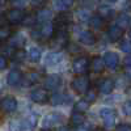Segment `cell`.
<instances>
[{
    "instance_id": "obj_3",
    "label": "cell",
    "mask_w": 131,
    "mask_h": 131,
    "mask_svg": "<svg viewBox=\"0 0 131 131\" xmlns=\"http://www.w3.org/2000/svg\"><path fill=\"white\" fill-rule=\"evenodd\" d=\"M72 89L76 93H85L89 89V78L86 75H78L71 83Z\"/></svg>"
},
{
    "instance_id": "obj_18",
    "label": "cell",
    "mask_w": 131,
    "mask_h": 131,
    "mask_svg": "<svg viewBox=\"0 0 131 131\" xmlns=\"http://www.w3.org/2000/svg\"><path fill=\"white\" fill-rule=\"evenodd\" d=\"M89 70L94 73H101L105 70V64L101 57H94L92 60H89Z\"/></svg>"
},
{
    "instance_id": "obj_9",
    "label": "cell",
    "mask_w": 131,
    "mask_h": 131,
    "mask_svg": "<svg viewBox=\"0 0 131 131\" xmlns=\"http://www.w3.org/2000/svg\"><path fill=\"white\" fill-rule=\"evenodd\" d=\"M102 60H104V64L109 70H115L118 67V64H119V57L114 51L105 52V55L102 57Z\"/></svg>"
},
{
    "instance_id": "obj_36",
    "label": "cell",
    "mask_w": 131,
    "mask_h": 131,
    "mask_svg": "<svg viewBox=\"0 0 131 131\" xmlns=\"http://www.w3.org/2000/svg\"><path fill=\"white\" fill-rule=\"evenodd\" d=\"M121 50L123 52H126V54H130V51H131V42H130V39H123V42L121 43Z\"/></svg>"
},
{
    "instance_id": "obj_22",
    "label": "cell",
    "mask_w": 131,
    "mask_h": 131,
    "mask_svg": "<svg viewBox=\"0 0 131 131\" xmlns=\"http://www.w3.org/2000/svg\"><path fill=\"white\" fill-rule=\"evenodd\" d=\"M75 3V0H54V8L59 12H66V10H70V8H72Z\"/></svg>"
},
{
    "instance_id": "obj_50",
    "label": "cell",
    "mask_w": 131,
    "mask_h": 131,
    "mask_svg": "<svg viewBox=\"0 0 131 131\" xmlns=\"http://www.w3.org/2000/svg\"><path fill=\"white\" fill-rule=\"evenodd\" d=\"M0 49H2V46H0Z\"/></svg>"
},
{
    "instance_id": "obj_19",
    "label": "cell",
    "mask_w": 131,
    "mask_h": 131,
    "mask_svg": "<svg viewBox=\"0 0 131 131\" xmlns=\"http://www.w3.org/2000/svg\"><path fill=\"white\" fill-rule=\"evenodd\" d=\"M36 18H37V24L38 23H41V24L47 23V21H50L52 18V10L49 8H41L36 13Z\"/></svg>"
},
{
    "instance_id": "obj_7",
    "label": "cell",
    "mask_w": 131,
    "mask_h": 131,
    "mask_svg": "<svg viewBox=\"0 0 131 131\" xmlns=\"http://www.w3.org/2000/svg\"><path fill=\"white\" fill-rule=\"evenodd\" d=\"M72 21V13L70 10H66V12H60L58 15V17L54 21V28L55 29H66Z\"/></svg>"
},
{
    "instance_id": "obj_29",
    "label": "cell",
    "mask_w": 131,
    "mask_h": 131,
    "mask_svg": "<svg viewBox=\"0 0 131 131\" xmlns=\"http://www.w3.org/2000/svg\"><path fill=\"white\" fill-rule=\"evenodd\" d=\"M85 121V117H84V113H78V112H73L72 115H71V125L72 126H81Z\"/></svg>"
},
{
    "instance_id": "obj_47",
    "label": "cell",
    "mask_w": 131,
    "mask_h": 131,
    "mask_svg": "<svg viewBox=\"0 0 131 131\" xmlns=\"http://www.w3.org/2000/svg\"><path fill=\"white\" fill-rule=\"evenodd\" d=\"M93 131H104V130H102V128H94Z\"/></svg>"
},
{
    "instance_id": "obj_10",
    "label": "cell",
    "mask_w": 131,
    "mask_h": 131,
    "mask_svg": "<svg viewBox=\"0 0 131 131\" xmlns=\"http://www.w3.org/2000/svg\"><path fill=\"white\" fill-rule=\"evenodd\" d=\"M49 92L45 89V88H39V89H34L30 94V98L36 104H39V105H43V104H47L49 102Z\"/></svg>"
},
{
    "instance_id": "obj_12",
    "label": "cell",
    "mask_w": 131,
    "mask_h": 131,
    "mask_svg": "<svg viewBox=\"0 0 131 131\" xmlns=\"http://www.w3.org/2000/svg\"><path fill=\"white\" fill-rule=\"evenodd\" d=\"M63 119V115L60 113H50L47 114L42 121V127L45 130H49L50 127H52L54 125H58Z\"/></svg>"
},
{
    "instance_id": "obj_16",
    "label": "cell",
    "mask_w": 131,
    "mask_h": 131,
    "mask_svg": "<svg viewBox=\"0 0 131 131\" xmlns=\"http://www.w3.org/2000/svg\"><path fill=\"white\" fill-rule=\"evenodd\" d=\"M79 42L81 43V45H85V46H92V45H94V43L97 42V38H96V36L93 34L92 31L84 30V31L80 33V36H79Z\"/></svg>"
},
{
    "instance_id": "obj_4",
    "label": "cell",
    "mask_w": 131,
    "mask_h": 131,
    "mask_svg": "<svg viewBox=\"0 0 131 131\" xmlns=\"http://www.w3.org/2000/svg\"><path fill=\"white\" fill-rule=\"evenodd\" d=\"M100 117L102 118V121L105 123V127L107 128H112L115 123V118H117V112L114 109H110V107H102L100 109Z\"/></svg>"
},
{
    "instance_id": "obj_30",
    "label": "cell",
    "mask_w": 131,
    "mask_h": 131,
    "mask_svg": "<svg viewBox=\"0 0 131 131\" xmlns=\"http://www.w3.org/2000/svg\"><path fill=\"white\" fill-rule=\"evenodd\" d=\"M10 36H12V29H10V26H7V25L0 26V42H4V41L9 39Z\"/></svg>"
},
{
    "instance_id": "obj_17",
    "label": "cell",
    "mask_w": 131,
    "mask_h": 131,
    "mask_svg": "<svg viewBox=\"0 0 131 131\" xmlns=\"http://www.w3.org/2000/svg\"><path fill=\"white\" fill-rule=\"evenodd\" d=\"M123 33H125L123 29H121V28L117 26V25H112L110 28L107 29L109 41H110V42H117V41H119V39L123 37Z\"/></svg>"
},
{
    "instance_id": "obj_42",
    "label": "cell",
    "mask_w": 131,
    "mask_h": 131,
    "mask_svg": "<svg viewBox=\"0 0 131 131\" xmlns=\"http://www.w3.org/2000/svg\"><path fill=\"white\" fill-rule=\"evenodd\" d=\"M81 4L85 7V8H89L94 4V0H81Z\"/></svg>"
},
{
    "instance_id": "obj_32",
    "label": "cell",
    "mask_w": 131,
    "mask_h": 131,
    "mask_svg": "<svg viewBox=\"0 0 131 131\" xmlns=\"http://www.w3.org/2000/svg\"><path fill=\"white\" fill-rule=\"evenodd\" d=\"M23 24L25 26H34L37 24V18H36V13H29V15H25L24 20H23Z\"/></svg>"
},
{
    "instance_id": "obj_34",
    "label": "cell",
    "mask_w": 131,
    "mask_h": 131,
    "mask_svg": "<svg viewBox=\"0 0 131 131\" xmlns=\"http://www.w3.org/2000/svg\"><path fill=\"white\" fill-rule=\"evenodd\" d=\"M85 101H88L89 104L92 102H94L96 100H97V92H96V89H88L85 92V98H84Z\"/></svg>"
},
{
    "instance_id": "obj_20",
    "label": "cell",
    "mask_w": 131,
    "mask_h": 131,
    "mask_svg": "<svg viewBox=\"0 0 131 131\" xmlns=\"http://www.w3.org/2000/svg\"><path fill=\"white\" fill-rule=\"evenodd\" d=\"M114 86H115V84L112 79H104V80H101L100 85H98V91L102 94H110L114 89Z\"/></svg>"
},
{
    "instance_id": "obj_6",
    "label": "cell",
    "mask_w": 131,
    "mask_h": 131,
    "mask_svg": "<svg viewBox=\"0 0 131 131\" xmlns=\"http://www.w3.org/2000/svg\"><path fill=\"white\" fill-rule=\"evenodd\" d=\"M73 72L78 75H85L89 70V59L86 57H79L76 58L72 63Z\"/></svg>"
},
{
    "instance_id": "obj_46",
    "label": "cell",
    "mask_w": 131,
    "mask_h": 131,
    "mask_svg": "<svg viewBox=\"0 0 131 131\" xmlns=\"http://www.w3.org/2000/svg\"><path fill=\"white\" fill-rule=\"evenodd\" d=\"M107 2H109V3H117L118 0H107Z\"/></svg>"
},
{
    "instance_id": "obj_35",
    "label": "cell",
    "mask_w": 131,
    "mask_h": 131,
    "mask_svg": "<svg viewBox=\"0 0 131 131\" xmlns=\"http://www.w3.org/2000/svg\"><path fill=\"white\" fill-rule=\"evenodd\" d=\"M76 16H78V18H79L80 21H86V20H89V17H91L92 15L89 13V10H86V9H80V10H78Z\"/></svg>"
},
{
    "instance_id": "obj_41",
    "label": "cell",
    "mask_w": 131,
    "mask_h": 131,
    "mask_svg": "<svg viewBox=\"0 0 131 131\" xmlns=\"http://www.w3.org/2000/svg\"><path fill=\"white\" fill-rule=\"evenodd\" d=\"M8 67V60L3 55H0V70H5Z\"/></svg>"
},
{
    "instance_id": "obj_37",
    "label": "cell",
    "mask_w": 131,
    "mask_h": 131,
    "mask_svg": "<svg viewBox=\"0 0 131 131\" xmlns=\"http://www.w3.org/2000/svg\"><path fill=\"white\" fill-rule=\"evenodd\" d=\"M122 110H123L125 115L130 117V114H131V102H130V101H126V102L123 104V106H122Z\"/></svg>"
},
{
    "instance_id": "obj_14",
    "label": "cell",
    "mask_w": 131,
    "mask_h": 131,
    "mask_svg": "<svg viewBox=\"0 0 131 131\" xmlns=\"http://www.w3.org/2000/svg\"><path fill=\"white\" fill-rule=\"evenodd\" d=\"M63 62L62 52H49L45 57V66L46 67H55Z\"/></svg>"
},
{
    "instance_id": "obj_38",
    "label": "cell",
    "mask_w": 131,
    "mask_h": 131,
    "mask_svg": "<svg viewBox=\"0 0 131 131\" xmlns=\"http://www.w3.org/2000/svg\"><path fill=\"white\" fill-rule=\"evenodd\" d=\"M47 0H30V4L36 8H42L43 5L46 4Z\"/></svg>"
},
{
    "instance_id": "obj_40",
    "label": "cell",
    "mask_w": 131,
    "mask_h": 131,
    "mask_svg": "<svg viewBox=\"0 0 131 131\" xmlns=\"http://www.w3.org/2000/svg\"><path fill=\"white\" fill-rule=\"evenodd\" d=\"M10 3L15 5V8H21L26 4V0H10Z\"/></svg>"
},
{
    "instance_id": "obj_48",
    "label": "cell",
    "mask_w": 131,
    "mask_h": 131,
    "mask_svg": "<svg viewBox=\"0 0 131 131\" xmlns=\"http://www.w3.org/2000/svg\"><path fill=\"white\" fill-rule=\"evenodd\" d=\"M78 131H85V130H78Z\"/></svg>"
},
{
    "instance_id": "obj_45",
    "label": "cell",
    "mask_w": 131,
    "mask_h": 131,
    "mask_svg": "<svg viewBox=\"0 0 131 131\" xmlns=\"http://www.w3.org/2000/svg\"><path fill=\"white\" fill-rule=\"evenodd\" d=\"M5 4V0H0V7H3Z\"/></svg>"
},
{
    "instance_id": "obj_24",
    "label": "cell",
    "mask_w": 131,
    "mask_h": 131,
    "mask_svg": "<svg viewBox=\"0 0 131 131\" xmlns=\"http://www.w3.org/2000/svg\"><path fill=\"white\" fill-rule=\"evenodd\" d=\"M97 13L102 20H109L114 15V9L110 8L109 5H106V4H101L100 7L97 8Z\"/></svg>"
},
{
    "instance_id": "obj_49",
    "label": "cell",
    "mask_w": 131,
    "mask_h": 131,
    "mask_svg": "<svg viewBox=\"0 0 131 131\" xmlns=\"http://www.w3.org/2000/svg\"><path fill=\"white\" fill-rule=\"evenodd\" d=\"M43 131H49V130H43Z\"/></svg>"
},
{
    "instance_id": "obj_39",
    "label": "cell",
    "mask_w": 131,
    "mask_h": 131,
    "mask_svg": "<svg viewBox=\"0 0 131 131\" xmlns=\"http://www.w3.org/2000/svg\"><path fill=\"white\" fill-rule=\"evenodd\" d=\"M115 131H131V127L127 123H121L115 127Z\"/></svg>"
},
{
    "instance_id": "obj_11",
    "label": "cell",
    "mask_w": 131,
    "mask_h": 131,
    "mask_svg": "<svg viewBox=\"0 0 131 131\" xmlns=\"http://www.w3.org/2000/svg\"><path fill=\"white\" fill-rule=\"evenodd\" d=\"M43 85L46 91H57L62 85V78L59 75H49L43 81Z\"/></svg>"
},
{
    "instance_id": "obj_23",
    "label": "cell",
    "mask_w": 131,
    "mask_h": 131,
    "mask_svg": "<svg viewBox=\"0 0 131 131\" xmlns=\"http://www.w3.org/2000/svg\"><path fill=\"white\" fill-rule=\"evenodd\" d=\"M26 57H28V59H29L30 62L37 63V62H39L41 58H42V50H41L39 47H37V46H31V47L29 49L28 54H26Z\"/></svg>"
},
{
    "instance_id": "obj_1",
    "label": "cell",
    "mask_w": 131,
    "mask_h": 131,
    "mask_svg": "<svg viewBox=\"0 0 131 131\" xmlns=\"http://www.w3.org/2000/svg\"><path fill=\"white\" fill-rule=\"evenodd\" d=\"M54 31H55L54 24L51 21H47V23L41 24L38 29H33L30 36L34 41H46V39H51V37L54 36Z\"/></svg>"
},
{
    "instance_id": "obj_25",
    "label": "cell",
    "mask_w": 131,
    "mask_h": 131,
    "mask_svg": "<svg viewBox=\"0 0 131 131\" xmlns=\"http://www.w3.org/2000/svg\"><path fill=\"white\" fill-rule=\"evenodd\" d=\"M67 100H68V97L66 96V94H63V93H60V92H57V93L51 94V97H49V101H50L52 105H55V106L67 102Z\"/></svg>"
},
{
    "instance_id": "obj_5",
    "label": "cell",
    "mask_w": 131,
    "mask_h": 131,
    "mask_svg": "<svg viewBox=\"0 0 131 131\" xmlns=\"http://www.w3.org/2000/svg\"><path fill=\"white\" fill-rule=\"evenodd\" d=\"M25 15H26V12L23 8H12L7 12L5 18L10 24H20V23H23Z\"/></svg>"
},
{
    "instance_id": "obj_43",
    "label": "cell",
    "mask_w": 131,
    "mask_h": 131,
    "mask_svg": "<svg viewBox=\"0 0 131 131\" xmlns=\"http://www.w3.org/2000/svg\"><path fill=\"white\" fill-rule=\"evenodd\" d=\"M58 131H71V128H70L68 126H60V127L58 128Z\"/></svg>"
},
{
    "instance_id": "obj_31",
    "label": "cell",
    "mask_w": 131,
    "mask_h": 131,
    "mask_svg": "<svg viewBox=\"0 0 131 131\" xmlns=\"http://www.w3.org/2000/svg\"><path fill=\"white\" fill-rule=\"evenodd\" d=\"M89 102L88 101H85V100H79L78 102L75 104V112H78V113H84L86 112L89 109Z\"/></svg>"
},
{
    "instance_id": "obj_44",
    "label": "cell",
    "mask_w": 131,
    "mask_h": 131,
    "mask_svg": "<svg viewBox=\"0 0 131 131\" xmlns=\"http://www.w3.org/2000/svg\"><path fill=\"white\" fill-rule=\"evenodd\" d=\"M130 55H128V54H127V58L125 59V66H126V67H130Z\"/></svg>"
},
{
    "instance_id": "obj_15",
    "label": "cell",
    "mask_w": 131,
    "mask_h": 131,
    "mask_svg": "<svg viewBox=\"0 0 131 131\" xmlns=\"http://www.w3.org/2000/svg\"><path fill=\"white\" fill-rule=\"evenodd\" d=\"M23 83V72L20 70H12L7 76V84L10 86H17Z\"/></svg>"
},
{
    "instance_id": "obj_2",
    "label": "cell",
    "mask_w": 131,
    "mask_h": 131,
    "mask_svg": "<svg viewBox=\"0 0 131 131\" xmlns=\"http://www.w3.org/2000/svg\"><path fill=\"white\" fill-rule=\"evenodd\" d=\"M51 41H52L54 46H55L57 49H64V47H67V45L70 43L67 29H55L54 36L51 37Z\"/></svg>"
},
{
    "instance_id": "obj_26",
    "label": "cell",
    "mask_w": 131,
    "mask_h": 131,
    "mask_svg": "<svg viewBox=\"0 0 131 131\" xmlns=\"http://www.w3.org/2000/svg\"><path fill=\"white\" fill-rule=\"evenodd\" d=\"M88 23H89V26L92 29H96V30H101L104 24H105V20H102L98 15L96 16H91L89 20H88Z\"/></svg>"
},
{
    "instance_id": "obj_21",
    "label": "cell",
    "mask_w": 131,
    "mask_h": 131,
    "mask_svg": "<svg viewBox=\"0 0 131 131\" xmlns=\"http://www.w3.org/2000/svg\"><path fill=\"white\" fill-rule=\"evenodd\" d=\"M26 43V37L23 34V33H16V34L10 36V43L15 49H23L24 45Z\"/></svg>"
},
{
    "instance_id": "obj_28",
    "label": "cell",
    "mask_w": 131,
    "mask_h": 131,
    "mask_svg": "<svg viewBox=\"0 0 131 131\" xmlns=\"http://www.w3.org/2000/svg\"><path fill=\"white\" fill-rule=\"evenodd\" d=\"M117 26H119L121 29H123V30H126L128 26H130V16L127 15V13H121V15H118V17H117Z\"/></svg>"
},
{
    "instance_id": "obj_13",
    "label": "cell",
    "mask_w": 131,
    "mask_h": 131,
    "mask_svg": "<svg viewBox=\"0 0 131 131\" xmlns=\"http://www.w3.org/2000/svg\"><path fill=\"white\" fill-rule=\"evenodd\" d=\"M37 126V117L36 115H28L25 119L18 122L17 131H33Z\"/></svg>"
},
{
    "instance_id": "obj_8",
    "label": "cell",
    "mask_w": 131,
    "mask_h": 131,
    "mask_svg": "<svg viewBox=\"0 0 131 131\" xmlns=\"http://www.w3.org/2000/svg\"><path fill=\"white\" fill-rule=\"evenodd\" d=\"M0 109L5 113H13L17 109V100L13 96H5L0 100Z\"/></svg>"
},
{
    "instance_id": "obj_27",
    "label": "cell",
    "mask_w": 131,
    "mask_h": 131,
    "mask_svg": "<svg viewBox=\"0 0 131 131\" xmlns=\"http://www.w3.org/2000/svg\"><path fill=\"white\" fill-rule=\"evenodd\" d=\"M39 79H41V73H38V72H30L29 75L25 76V78L23 76V81H25V83H24L25 86L37 84V83L39 81Z\"/></svg>"
},
{
    "instance_id": "obj_33",
    "label": "cell",
    "mask_w": 131,
    "mask_h": 131,
    "mask_svg": "<svg viewBox=\"0 0 131 131\" xmlns=\"http://www.w3.org/2000/svg\"><path fill=\"white\" fill-rule=\"evenodd\" d=\"M3 51V54H4V58H13V55H15V52H16V50L17 49H15L12 45H7V46H3L2 49H0Z\"/></svg>"
}]
</instances>
